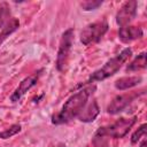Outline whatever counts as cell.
Returning <instances> with one entry per match:
<instances>
[{"mask_svg":"<svg viewBox=\"0 0 147 147\" xmlns=\"http://www.w3.org/2000/svg\"><path fill=\"white\" fill-rule=\"evenodd\" d=\"M42 71H44V69H39V70L36 71L34 74H32V75L28 76L26 78H24V79L18 84V86L15 88V91L11 93V95H10V98H9L10 101H11V102H17V101H20V100L22 99V96H23L30 88H32V87L38 83V80H39V78H40Z\"/></svg>","mask_w":147,"mask_h":147,"instance_id":"obj_7","label":"cell"},{"mask_svg":"<svg viewBox=\"0 0 147 147\" xmlns=\"http://www.w3.org/2000/svg\"><path fill=\"white\" fill-rule=\"evenodd\" d=\"M75 41V31L72 28H69L62 33L59 49H57V56H56V69L59 71H63L67 67L68 59L71 52V48L74 46Z\"/></svg>","mask_w":147,"mask_h":147,"instance_id":"obj_5","label":"cell"},{"mask_svg":"<svg viewBox=\"0 0 147 147\" xmlns=\"http://www.w3.org/2000/svg\"><path fill=\"white\" fill-rule=\"evenodd\" d=\"M142 82L141 76H130V77H122L115 82V87L119 91H125L139 85Z\"/></svg>","mask_w":147,"mask_h":147,"instance_id":"obj_11","label":"cell"},{"mask_svg":"<svg viewBox=\"0 0 147 147\" xmlns=\"http://www.w3.org/2000/svg\"><path fill=\"white\" fill-rule=\"evenodd\" d=\"M102 3H103L102 0H86V1H82L80 2V7L83 8V10L90 11V10L98 9Z\"/></svg>","mask_w":147,"mask_h":147,"instance_id":"obj_16","label":"cell"},{"mask_svg":"<svg viewBox=\"0 0 147 147\" xmlns=\"http://www.w3.org/2000/svg\"><path fill=\"white\" fill-rule=\"evenodd\" d=\"M137 121V117H121L118 118L116 122H114L113 124L108 125V126H101L98 129V131L95 133L105 137V138H114V139H121L124 138L129 131L131 130V127L134 125Z\"/></svg>","mask_w":147,"mask_h":147,"instance_id":"obj_3","label":"cell"},{"mask_svg":"<svg viewBox=\"0 0 147 147\" xmlns=\"http://www.w3.org/2000/svg\"><path fill=\"white\" fill-rule=\"evenodd\" d=\"M131 55H132V49L130 47L124 48L121 53L115 55L113 59L108 60L100 69L95 70L90 76V78L84 83V85H91L94 82H101V80H105V79L111 77L122 68V65L127 61V59Z\"/></svg>","mask_w":147,"mask_h":147,"instance_id":"obj_2","label":"cell"},{"mask_svg":"<svg viewBox=\"0 0 147 147\" xmlns=\"http://www.w3.org/2000/svg\"><path fill=\"white\" fill-rule=\"evenodd\" d=\"M21 130H22V127L20 124H13L7 130L0 132V139H8V138L17 134L18 132H21Z\"/></svg>","mask_w":147,"mask_h":147,"instance_id":"obj_15","label":"cell"},{"mask_svg":"<svg viewBox=\"0 0 147 147\" xmlns=\"http://www.w3.org/2000/svg\"><path fill=\"white\" fill-rule=\"evenodd\" d=\"M142 34H144L142 29L139 26H133V25H126V26L119 28L118 30V38L122 42H125V44L140 39Z\"/></svg>","mask_w":147,"mask_h":147,"instance_id":"obj_9","label":"cell"},{"mask_svg":"<svg viewBox=\"0 0 147 147\" xmlns=\"http://www.w3.org/2000/svg\"><path fill=\"white\" fill-rule=\"evenodd\" d=\"M142 94H144V90L142 91H133V92L116 95L110 101V103L108 105L107 113L110 114V115H116V114L123 111L129 105H131L137 98H139Z\"/></svg>","mask_w":147,"mask_h":147,"instance_id":"obj_6","label":"cell"},{"mask_svg":"<svg viewBox=\"0 0 147 147\" xmlns=\"http://www.w3.org/2000/svg\"><path fill=\"white\" fill-rule=\"evenodd\" d=\"M10 20V7L8 2L2 1L0 3V31Z\"/></svg>","mask_w":147,"mask_h":147,"instance_id":"obj_14","label":"cell"},{"mask_svg":"<svg viewBox=\"0 0 147 147\" xmlns=\"http://www.w3.org/2000/svg\"><path fill=\"white\" fill-rule=\"evenodd\" d=\"M95 90V85H88L87 87H84L72 94L62 106L61 110L52 116V123L55 125H61L69 123L70 121L76 118L86 106V103L88 102V98L93 94Z\"/></svg>","mask_w":147,"mask_h":147,"instance_id":"obj_1","label":"cell"},{"mask_svg":"<svg viewBox=\"0 0 147 147\" xmlns=\"http://www.w3.org/2000/svg\"><path fill=\"white\" fill-rule=\"evenodd\" d=\"M146 127H147V124L144 123V124H141V125L138 127V130H136V131L132 133V136H131V142H132V144H137V142L141 139V137L146 134Z\"/></svg>","mask_w":147,"mask_h":147,"instance_id":"obj_17","label":"cell"},{"mask_svg":"<svg viewBox=\"0 0 147 147\" xmlns=\"http://www.w3.org/2000/svg\"><path fill=\"white\" fill-rule=\"evenodd\" d=\"M108 22L100 20L87 24L80 32V42L85 46L94 42H99L108 31Z\"/></svg>","mask_w":147,"mask_h":147,"instance_id":"obj_4","label":"cell"},{"mask_svg":"<svg viewBox=\"0 0 147 147\" xmlns=\"http://www.w3.org/2000/svg\"><path fill=\"white\" fill-rule=\"evenodd\" d=\"M146 68V53L142 52L140 53L138 56L134 57V60L126 65V71H139V70H142Z\"/></svg>","mask_w":147,"mask_h":147,"instance_id":"obj_13","label":"cell"},{"mask_svg":"<svg viewBox=\"0 0 147 147\" xmlns=\"http://www.w3.org/2000/svg\"><path fill=\"white\" fill-rule=\"evenodd\" d=\"M146 146H147V141H146V139H144L140 144V147H146Z\"/></svg>","mask_w":147,"mask_h":147,"instance_id":"obj_18","label":"cell"},{"mask_svg":"<svg viewBox=\"0 0 147 147\" xmlns=\"http://www.w3.org/2000/svg\"><path fill=\"white\" fill-rule=\"evenodd\" d=\"M20 28V21L16 17H11L9 20V22L2 28V30L0 31V45L13 33L15 32L17 29Z\"/></svg>","mask_w":147,"mask_h":147,"instance_id":"obj_12","label":"cell"},{"mask_svg":"<svg viewBox=\"0 0 147 147\" xmlns=\"http://www.w3.org/2000/svg\"><path fill=\"white\" fill-rule=\"evenodd\" d=\"M100 114V108H99V105L96 102L95 99H93L92 101L87 102L86 106L83 108V110L79 113V115L77 116V118L80 121V122H84V123H91L93 122L98 115Z\"/></svg>","mask_w":147,"mask_h":147,"instance_id":"obj_10","label":"cell"},{"mask_svg":"<svg viewBox=\"0 0 147 147\" xmlns=\"http://www.w3.org/2000/svg\"><path fill=\"white\" fill-rule=\"evenodd\" d=\"M137 6H138V2L136 0L124 2L115 17L117 25H119L121 28L129 25L137 15Z\"/></svg>","mask_w":147,"mask_h":147,"instance_id":"obj_8","label":"cell"}]
</instances>
